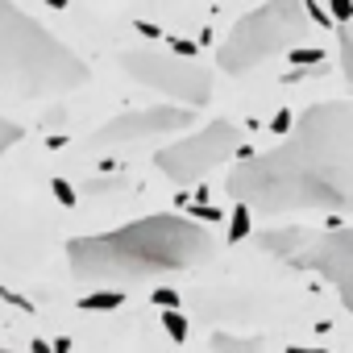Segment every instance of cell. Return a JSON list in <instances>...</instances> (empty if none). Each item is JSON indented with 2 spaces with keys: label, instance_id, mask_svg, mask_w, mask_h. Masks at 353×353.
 Here are the masks:
<instances>
[{
  "label": "cell",
  "instance_id": "9c48e42d",
  "mask_svg": "<svg viewBox=\"0 0 353 353\" xmlns=\"http://www.w3.org/2000/svg\"><path fill=\"white\" fill-rule=\"evenodd\" d=\"M336 50H341V71H345V79L353 83V21L336 26Z\"/></svg>",
  "mask_w": 353,
  "mask_h": 353
},
{
  "label": "cell",
  "instance_id": "7c38bea8",
  "mask_svg": "<svg viewBox=\"0 0 353 353\" xmlns=\"http://www.w3.org/2000/svg\"><path fill=\"white\" fill-rule=\"evenodd\" d=\"M162 320H166V332H170L174 341H183V336H188V320H183V312H166Z\"/></svg>",
  "mask_w": 353,
  "mask_h": 353
},
{
  "label": "cell",
  "instance_id": "3957f363",
  "mask_svg": "<svg viewBox=\"0 0 353 353\" xmlns=\"http://www.w3.org/2000/svg\"><path fill=\"white\" fill-rule=\"evenodd\" d=\"M92 83V67L38 17L0 0V92L13 100H54Z\"/></svg>",
  "mask_w": 353,
  "mask_h": 353
},
{
  "label": "cell",
  "instance_id": "9a60e30c",
  "mask_svg": "<svg viewBox=\"0 0 353 353\" xmlns=\"http://www.w3.org/2000/svg\"><path fill=\"white\" fill-rule=\"evenodd\" d=\"M0 353H17V349H5V345H0Z\"/></svg>",
  "mask_w": 353,
  "mask_h": 353
},
{
  "label": "cell",
  "instance_id": "6da1fadb",
  "mask_svg": "<svg viewBox=\"0 0 353 353\" xmlns=\"http://www.w3.org/2000/svg\"><path fill=\"white\" fill-rule=\"evenodd\" d=\"M229 196L262 216L291 212H349L353 216V104L320 100L299 112L291 133L266 150L245 154L229 170Z\"/></svg>",
  "mask_w": 353,
  "mask_h": 353
},
{
  "label": "cell",
  "instance_id": "277c9868",
  "mask_svg": "<svg viewBox=\"0 0 353 353\" xmlns=\"http://www.w3.org/2000/svg\"><path fill=\"white\" fill-rule=\"evenodd\" d=\"M307 17H312L307 5H295V0H270V5L241 13L216 50V67L225 75L258 71L266 59L287 54L307 38V26H312Z\"/></svg>",
  "mask_w": 353,
  "mask_h": 353
},
{
  "label": "cell",
  "instance_id": "8992f818",
  "mask_svg": "<svg viewBox=\"0 0 353 353\" xmlns=\"http://www.w3.org/2000/svg\"><path fill=\"white\" fill-rule=\"evenodd\" d=\"M241 145H245V129L233 125V121H225V117H216V121L183 133L179 141L162 145L154 154V166L166 174L174 188H192L196 179H204L208 170H216L221 162H229L233 154H241Z\"/></svg>",
  "mask_w": 353,
  "mask_h": 353
},
{
  "label": "cell",
  "instance_id": "30bf717a",
  "mask_svg": "<svg viewBox=\"0 0 353 353\" xmlns=\"http://www.w3.org/2000/svg\"><path fill=\"white\" fill-rule=\"evenodd\" d=\"M212 349H216V353H258L262 341H258V336H254V341H233V336L216 332V336H212Z\"/></svg>",
  "mask_w": 353,
  "mask_h": 353
},
{
  "label": "cell",
  "instance_id": "7a4b0ae2",
  "mask_svg": "<svg viewBox=\"0 0 353 353\" xmlns=\"http://www.w3.org/2000/svg\"><path fill=\"white\" fill-rule=\"evenodd\" d=\"M216 254V237L188 216H141L112 233L75 237L67 245L71 274L79 283H104L108 291L125 283H150L162 274H183Z\"/></svg>",
  "mask_w": 353,
  "mask_h": 353
},
{
  "label": "cell",
  "instance_id": "8fae6325",
  "mask_svg": "<svg viewBox=\"0 0 353 353\" xmlns=\"http://www.w3.org/2000/svg\"><path fill=\"white\" fill-rule=\"evenodd\" d=\"M17 141H21V125H17V121H5V117H0V162H5V154H9Z\"/></svg>",
  "mask_w": 353,
  "mask_h": 353
},
{
  "label": "cell",
  "instance_id": "4fadbf2b",
  "mask_svg": "<svg viewBox=\"0 0 353 353\" xmlns=\"http://www.w3.org/2000/svg\"><path fill=\"white\" fill-rule=\"evenodd\" d=\"M121 303V291H104V295H88L83 307H117Z\"/></svg>",
  "mask_w": 353,
  "mask_h": 353
},
{
  "label": "cell",
  "instance_id": "5bb4252c",
  "mask_svg": "<svg viewBox=\"0 0 353 353\" xmlns=\"http://www.w3.org/2000/svg\"><path fill=\"white\" fill-rule=\"evenodd\" d=\"M245 229H250V208H237V216H233V233H229V241H241V237H245Z\"/></svg>",
  "mask_w": 353,
  "mask_h": 353
},
{
  "label": "cell",
  "instance_id": "5b68a950",
  "mask_svg": "<svg viewBox=\"0 0 353 353\" xmlns=\"http://www.w3.org/2000/svg\"><path fill=\"white\" fill-rule=\"evenodd\" d=\"M121 71L166 96L170 104H179V108H204L212 100V71L204 63H192V59H179L174 50H162V46H129L121 50Z\"/></svg>",
  "mask_w": 353,
  "mask_h": 353
},
{
  "label": "cell",
  "instance_id": "ba28073f",
  "mask_svg": "<svg viewBox=\"0 0 353 353\" xmlns=\"http://www.w3.org/2000/svg\"><path fill=\"white\" fill-rule=\"evenodd\" d=\"M192 125V108L179 104H154V108H129L108 117L83 145L88 150H112V145H129V141H150L162 133H188Z\"/></svg>",
  "mask_w": 353,
  "mask_h": 353
},
{
  "label": "cell",
  "instance_id": "52a82bcc",
  "mask_svg": "<svg viewBox=\"0 0 353 353\" xmlns=\"http://www.w3.org/2000/svg\"><path fill=\"white\" fill-rule=\"evenodd\" d=\"M266 245L279 250V258H287L291 266L320 274L336 291V299L353 312V225L332 233H287V241L266 237Z\"/></svg>",
  "mask_w": 353,
  "mask_h": 353
}]
</instances>
